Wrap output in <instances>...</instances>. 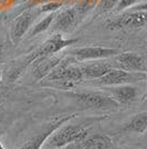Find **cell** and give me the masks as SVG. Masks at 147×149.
<instances>
[{
  "mask_svg": "<svg viewBox=\"0 0 147 149\" xmlns=\"http://www.w3.org/2000/svg\"><path fill=\"white\" fill-rule=\"evenodd\" d=\"M1 80H2V74H1V70H0V84H1Z\"/></svg>",
  "mask_w": 147,
  "mask_h": 149,
  "instance_id": "obj_22",
  "label": "cell"
},
{
  "mask_svg": "<svg viewBox=\"0 0 147 149\" xmlns=\"http://www.w3.org/2000/svg\"><path fill=\"white\" fill-rule=\"evenodd\" d=\"M55 18V13H50L49 16H47L44 19H42L38 25H36L33 27V29L31 31L30 36H37L38 33H40V32H42V31L47 30L48 28L50 27L51 25V22L53 21V19Z\"/></svg>",
  "mask_w": 147,
  "mask_h": 149,
  "instance_id": "obj_17",
  "label": "cell"
},
{
  "mask_svg": "<svg viewBox=\"0 0 147 149\" xmlns=\"http://www.w3.org/2000/svg\"><path fill=\"white\" fill-rule=\"evenodd\" d=\"M81 69H82V74H83L84 79L95 80V79L101 78L102 76H104L110 69H112V66L107 62L98 61L83 66V67H81Z\"/></svg>",
  "mask_w": 147,
  "mask_h": 149,
  "instance_id": "obj_14",
  "label": "cell"
},
{
  "mask_svg": "<svg viewBox=\"0 0 147 149\" xmlns=\"http://www.w3.org/2000/svg\"><path fill=\"white\" fill-rule=\"evenodd\" d=\"M60 61H61V59H59L58 57H40L31 63V66H32L31 74L33 76V78H36L38 80H42L51 72V70L54 68L56 65L60 63Z\"/></svg>",
  "mask_w": 147,
  "mask_h": 149,
  "instance_id": "obj_11",
  "label": "cell"
},
{
  "mask_svg": "<svg viewBox=\"0 0 147 149\" xmlns=\"http://www.w3.org/2000/svg\"><path fill=\"white\" fill-rule=\"evenodd\" d=\"M58 149H64V148H58Z\"/></svg>",
  "mask_w": 147,
  "mask_h": 149,
  "instance_id": "obj_24",
  "label": "cell"
},
{
  "mask_svg": "<svg viewBox=\"0 0 147 149\" xmlns=\"http://www.w3.org/2000/svg\"><path fill=\"white\" fill-rule=\"evenodd\" d=\"M91 125H93V123L80 125H67L65 123L59 128H56L50 135L49 138L45 140L44 145L42 146V149L64 148L70 143L80 141L89 135V129Z\"/></svg>",
  "mask_w": 147,
  "mask_h": 149,
  "instance_id": "obj_1",
  "label": "cell"
},
{
  "mask_svg": "<svg viewBox=\"0 0 147 149\" xmlns=\"http://www.w3.org/2000/svg\"><path fill=\"white\" fill-rule=\"evenodd\" d=\"M70 54L76 60L82 61V60H98V59L116 56L120 54V51L114 48H104V47H82L73 49Z\"/></svg>",
  "mask_w": 147,
  "mask_h": 149,
  "instance_id": "obj_10",
  "label": "cell"
},
{
  "mask_svg": "<svg viewBox=\"0 0 147 149\" xmlns=\"http://www.w3.org/2000/svg\"><path fill=\"white\" fill-rule=\"evenodd\" d=\"M134 11H147V2H144L142 5H138V6H135Z\"/></svg>",
  "mask_w": 147,
  "mask_h": 149,
  "instance_id": "obj_20",
  "label": "cell"
},
{
  "mask_svg": "<svg viewBox=\"0 0 147 149\" xmlns=\"http://www.w3.org/2000/svg\"><path fill=\"white\" fill-rule=\"evenodd\" d=\"M146 78L147 74L145 72H132L120 68H112L104 76H102L98 79H95L93 84L96 86L113 87L121 85H131L133 82L142 81Z\"/></svg>",
  "mask_w": 147,
  "mask_h": 149,
  "instance_id": "obj_4",
  "label": "cell"
},
{
  "mask_svg": "<svg viewBox=\"0 0 147 149\" xmlns=\"http://www.w3.org/2000/svg\"><path fill=\"white\" fill-rule=\"evenodd\" d=\"M0 149H5V148H3V146H2V143H0Z\"/></svg>",
  "mask_w": 147,
  "mask_h": 149,
  "instance_id": "obj_23",
  "label": "cell"
},
{
  "mask_svg": "<svg viewBox=\"0 0 147 149\" xmlns=\"http://www.w3.org/2000/svg\"><path fill=\"white\" fill-rule=\"evenodd\" d=\"M74 116L75 115H67V116L55 117L53 120H51L50 123L45 124V126L42 127L34 136L31 137L30 139H28L23 145H21L17 149H42V146L44 145L45 140L49 138L50 135L56 128H59L63 124L67 123L70 119L74 118Z\"/></svg>",
  "mask_w": 147,
  "mask_h": 149,
  "instance_id": "obj_6",
  "label": "cell"
},
{
  "mask_svg": "<svg viewBox=\"0 0 147 149\" xmlns=\"http://www.w3.org/2000/svg\"><path fill=\"white\" fill-rule=\"evenodd\" d=\"M117 67L132 72H145L147 71V61L143 56L136 52H122L115 57Z\"/></svg>",
  "mask_w": 147,
  "mask_h": 149,
  "instance_id": "obj_8",
  "label": "cell"
},
{
  "mask_svg": "<svg viewBox=\"0 0 147 149\" xmlns=\"http://www.w3.org/2000/svg\"><path fill=\"white\" fill-rule=\"evenodd\" d=\"M82 69L79 66L72 65L67 60H61L56 65L43 80L47 82H52L60 88H69L73 86V84L83 80Z\"/></svg>",
  "mask_w": 147,
  "mask_h": 149,
  "instance_id": "obj_2",
  "label": "cell"
},
{
  "mask_svg": "<svg viewBox=\"0 0 147 149\" xmlns=\"http://www.w3.org/2000/svg\"><path fill=\"white\" fill-rule=\"evenodd\" d=\"M2 54H3V46L0 42V59H1V57H2Z\"/></svg>",
  "mask_w": 147,
  "mask_h": 149,
  "instance_id": "obj_21",
  "label": "cell"
},
{
  "mask_svg": "<svg viewBox=\"0 0 147 149\" xmlns=\"http://www.w3.org/2000/svg\"><path fill=\"white\" fill-rule=\"evenodd\" d=\"M75 26V11L73 9H67L56 19L55 28L61 31H71Z\"/></svg>",
  "mask_w": 147,
  "mask_h": 149,
  "instance_id": "obj_16",
  "label": "cell"
},
{
  "mask_svg": "<svg viewBox=\"0 0 147 149\" xmlns=\"http://www.w3.org/2000/svg\"><path fill=\"white\" fill-rule=\"evenodd\" d=\"M137 0H120L118 3L116 5V10L121 11L123 9H126L128 7H132Z\"/></svg>",
  "mask_w": 147,
  "mask_h": 149,
  "instance_id": "obj_19",
  "label": "cell"
},
{
  "mask_svg": "<svg viewBox=\"0 0 147 149\" xmlns=\"http://www.w3.org/2000/svg\"><path fill=\"white\" fill-rule=\"evenodd\" d=\"M32 20H33V16L31 13H23L14 20L10 31V36L14 44H17L23 37L25 31L29 29L30 25L32 24Z\"/></svg>",
  "mask_w": 147,
  "mask_h": 149,
  "instance_id": "obj_13",
  "label": "cell"
},
{
  "mask_svg": "<svg viewBox=\"0 0 147 149\" xmlns=\"http://www.w3.org/2000/svg\"><path fill=\"white\" fill-rule=\"evenodd\" d=\"M120 0H101L100 2V11L101 13H106L111 9H113L114 7L118 3Z\"/></svg>",
  "mask_w": 147,
  "mask_h": 149,
  "instance_id": "obj_18",
  "label": "cell"
},
{
  "mask_svg": "<svg viewBox=\"0 0 147 149\" xmlns=\"http://www.w3.org/2000/svg\"><path fill=\"white\" fill-rule=\"evenodd\" d=\"M147 26V11H133L120 17L111 19L106 22V27L111 30L133 29Z\"/></svg>",
  "mask_w": 147,
  "mask_h": 149,
  "instance_id": "obj_7",
  "label": "cell"
},
{
  "mask_svg": "<svg viewBox=\"0 0 147 149\" xmlns=\"http://www.w3.org/2000/svg\"><path fill=\"white\" fill-rule=\"evenodd\" d=\"M64 149H118L112 143L111 138L106 135H87L80 141L72 143Z\"/></svg>",
  "mask_w": 147,
  "mask_h": 149,
  "instance_id": "obj_9",
  "label": "cell"
},
{
  "mask_svg": "<svg viewBox=\"0 0 147 149\" xmlns=\"http://www.w3.org/2000/svg\"><path fill=\"white\" fill-rule=\"evenodd\" d=\"M76 41H78V39H64L60 33H56V35L52 36L51 38H49L47 41H44L38 49H36L33 52H31L30 55L25 59L23 63L21 66H19V67H14V69L18 72H21L22 69L27 67V66L31 65L38 58L44 56H51V55H53L55 52L63 49L64 47H67V46L71 44H74Z\"/></svg>",
  "mask_w": 147,
  "mask_h": 149,
  "instance_id": "obj_3",
  "label": "cell"
},
{
  "mask_svg": "<svg viewBox=\"0 0 147 149\" xmlns=\"http://www.w3.org/2000/svg\"><path fill=\"white\" fill-rule=\"evenodd\" d=\"M75 99L86 109H98L105 111H113L118 109V102L112 96L98 93H82L74 95Z\"/></svg>",
  "mask_w": 147,
  "mask_h": 149,
  "instance_id": "obj_5",
  "label": "cell"
},
{
  "mask_svg": "<svg viewBox=\"0 0 147 149\" xmlns=\"http://www.w3.org/2000/svg\"><path fill=\"white\" fill-rule=\"evenodd\" d=\"M111 96L118 102V105H129L134 102L138 97L137 88L131 85L113 86L110 90Z\"/></svg>",
  "mask_w": 147,
  "mask_h": 149,
  "instance_id": "obj_12",
  "label": "cell"
},
{
  "mask_svg": "<svg viewBox=\"0 0 147 149\" xmlns=\"http://www.w3.org/2000/svg\"><path fill=\"white\" fill-rule=\"evenodd\" d=\"M123 130L126 132H135V134H144L147 131V111L136 113L125 124Z\"/></svg>",
  "mask_w": 147,
  "mask_h": 149,
  "instance_id": "obj_15",
  "label": "cell"
}]
</instances>
